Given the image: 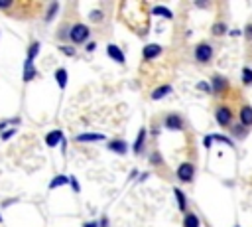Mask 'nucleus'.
Listing matches in <instances>:
<instances>
[{
  "label": "nucleus",
  "instance_id": "1",
  "mask_svg": "<svg viewBox=\"0 0 252 227\" xmlns=\"http://www.w3.org/2000/svg\"><path fill=\"white\" fill-rule=\"evenodd\" d=\"M89 28L85 26V24H75L73 28H71V32H69V38H71V41H75V43H83V41H87V38H89Z\"/></svg>",
  "mask_w": 252,
  "mask_h": 227
},
{
  "label": "nucleus",
  "instance_id": "2",
  "mask_svg": "<svg viewBox=\"0 0 252 227\" xmlns=\"http://www.w3.org/2000/svg\"><path fill=\"white\" fill-rule=\"evenodd\" d=\"M213 57V47L209 43H199L195 47V59L201 61V63H207L209 59Z\"/></svg>",
  "mask_w": 252,
  "mask_h": 227
},
{
  "label": "nucleus",
  "instance_id": "3",
  "mask_svg": "<svg viewBox=\"0 0 252 227\" xmlns=\"http://www.w3.org/2000/svg\"><path fill=\"white\" fill-rule=\"evenodd\" d=\"M193 174H195V166L191 162H183L179 168H177V178L181 182H191L193 180Z\"/></svg>",
  "mask_w": 252,
  "mask_h": 227
},
{
  "label": "nucleus",
  "instance_id": "4",
  "mask_svg": "<svg viewBox=\"0 0 252 227\" xmlns=\"http://www.w3.org/2000/svg\"><path fill=\"white\" fill-rule=\"evenodd\" d=\"M215 116H217L219 124H222V126H228V124H230V120H232V113H230L226 107H219V109H217V113H215Z\"/></svg>",
  "mask_w": 252,
  "mask_h": 227
},
{
  "label": "nucleus",
  "instance_id": "5",
  "mask_svg": "<svg viewBox=\"0 0 252 227\" xmlns=\"http://www.w3.org/2000/svg\"><path fill=\"white\" fill-rule=\"evenodd\" d=\"M106 53H108V55H110V59H114L116 63H126V57H124V53H122V49H120L118 45L110 43V45L106 47Z\"/></svg>",
  "mask_w": 252,
  "mask_h": 227
},
{
  "label": "nucleus",
  "instance_id": "6",
  "mask_svg": "<svg viewBox=\"0 0 252 227\" xmlns=\"http://www.w3.org/2000/svg\"><path fill=\"white\" fill-rule=\"evenodd\" d=\"M165 126L171 128V130H179V128H183V120L177 114H167L165 116Z\"/></svg>",
  "mask_w": 252,
  "mask_h": 227
},
{
  "label": "nucleus",
  "instance_id": "7",
  "mask_svg": "<svg viewBox=\"0 0 252 227\" xmlns=\"http://www.w3.org/2000/svg\"><path fill=\"white\" fill-rule=\"evenodd\" d=\"M159 53H161V45H158V43H150L144 47V59H154Z\"/></svg>",
  "mask_w": 252,
  "mask_h": 227
},
{
  "label": "nucleus",
  "instance_id": "8",
  "mask_svg": "<svg viewBox=\"0 0 252 227\" xmlns=\"http://www.w3.org/2000/svg\"><path fill=\"white\" fill-rule=\"evenodd\" d=\"M61 140H63V132H61V130H51V132L45 136V144L51 146V148L57 146Z\"/></svg>",
  "mask_w": 252,
  "mask_h": 227
},
{
  "label": "nucleus",
  "instance_id": "9",
  "mask_svg": "<svg viewBox=\"0 0 252 227\" xmlns=\"http://www.w3.org/2000/svg\"><path fill=\"white\" fill-rule=\"evenodd\" d=\"M35 67H33V61H30V59H26L24 61V81L28 83V81H32L33 77H35Z\"/></svg>",
  "mask_w": 252,
  "mask_h": 227
},
{
  "label": "nucleus",
  "instance_id": "10",
  "mask_svg": "<svg viewBox=\"0 0 252 227\" xmlns=\"http://www.w3.org/2000/svg\"><path fill=\"white\" fill-rule=\"evenodd\" d=\"M226 87H228V81H226V79H222V77H213V87H211V89H213L215 93H222Z\"/></svg>",
  "mask_w": 252,
  "mask_h": 227
},
{
  "label": "nucleus",
  "instance_id": "11",
  "mask_svg": "<svg viewBox=\"0 0 252 227\" xmlns=\"http://www.w3.org/2000/svg\"><path fill=\"white\" fill-rule=\"evenodd\" d=\"M167 93H171V87H169V85H161V87H158V89L152 93V99H154V101H159V99H163Z\"/></svg>",
  "mask_w": 252,
  "mask_h": 227
},
{
  "label": "nucleus",
  "instance_id": "12",
  "mask_svg": "<svg viewBox=\"0 0 252 227\" xmlns=\"http://www.w3.org/2000/svg\"><path fill=\"white\" fill-rule=\"evenodd\" d=\"M93 140H104V134H91V132H85V134H79V136H77V142H93Z\"/></svg>",
  "mask_w": 252,
  "mask_h": 227
},
{
  "label": "nucleus",
  "instance_id": "13",
  "mask_svg": "<svg viewBox=\"0 0 252 227\" xmlns=\"http://www.w3.org/2000/svg\"><path fill=\"white\" fill-rule=\"evenodd\" d=\"M240 120H242L244 126L252 124V107H242V111H240Z\"/></svg>",
  "mask_w": 252,
  "mask_h": 227
},
{
  "label": "nucleus",
  "instance_id": "14",
  "mask_svg": "<svg viewBox=\"0 0 252 227\" xmlns=\"http://www.w3.org/2000/svg\"><path fill=\"white\" fill-rule=\"evenodd\" d=\"M144 138H146V128H142V130L138 132V138H136V142H134V152H136V154L142 152V148H144Z\"/></svg>",
  "mask_w": 252,
  "mask_h": 227
},
{
  "label": "nucleus",
  "instance_id": "15",
  "mask_svg": "<svg viewBox=\"0 0 252 227\" xmlns=\"http://www.w3.org/2000/svg\"><path fill=\"white\" fill-rule=\"evenodd\" d=\"M199 217L195 213H187L185 219H183V227H199Z\"/></svg>",
  "mask_w": 252,
  "mask_h": 227
},
{
  "label": "nucleus",
  "instance_id": "16",
  "mask_svg": "<svg viewBox=\"0 0 252 227\" xmlns=\"http://www.w3.org/2000/svg\"><path fill=\"white\" fill-rule=\"evenodd\" d=\"M55 79H57V85L61 89H65V85H67V71L65 69H57L55 71Z\"/></svg>",
  "mask_w": 252,
  "mask_h": 227
},
{
  "label": "nucleus",
  "instance_id": "17",
  "mask_svg": "<svg viewBox=\"0 0 252 227\" xmlns=\"http://www.w3.org/2000/svg\"><path fill=\"white\" fill-rule=\"evenodd\" d=\"M108 148H110L112 152H118V154H124V152H126V144H124L122 140H112V142L108 144Z\"/></svg>",
  "mask_w": 252,
  "mask_h": 227
},
{
  "label": "nucleus",
  "instance_id": "18",
  "mask_svg": "<svg viewBox=\"0 0 252 227\" xmlns=\"http://www.w3.org/2000/svg\"><path fill=\"white\" fill-rule=\"evenodd\" d=\"M65 184H69V178H65V176H57V178H53V180L49 182V189H55V188L65 186Z\"/></svg>",
  "mask_w": 252,
  "mask_h": 227
},
{
  "label": "nucleus",
  "instance_id": "19",
  "mask_svg": "<svg viewBox=\"0 0 252 227\" xmlns=\"http://www.w3.org/2000/svg\"><path fill=\"white\" fill-rule=\"evenodd\" d=\"M152 14H159V16H163V18H173V14H171V10H167V8H163V6H154L152 8Z\"/></svg>",
  "mask_w": 252,
  "mask_h": 227
},
{
  "label": "nucleus",
  "instance_id": "20",
  "mask_svg": "<svg viewBox=\"0 0 252 227\" xmlns=\"http://www.w3.org/2000/svg\"><path fill=\"white\" fill-rule=\"evenodd\" d=\"M39 47H41V45H39V41H33V43L30 45V49H28V59H30V61H33V59L37 57Z\"/></svg>",
  "mask_w": 252,
  "mask_h": 227
},
{
  "label": "nucleus",
  "instance_id": "21",
  "mask_svg": "<svg viewBox=\"0 0 252 227\" xmlns=\"http://www.w3.org/2000/svg\"><path fill=\"white\" fill-rule=\"evenodd\" d=\"M173 193H175V199H177V203H179V209H185V207H187V199H185V195L181 193V189H179V188H173Z\"/></svg>",
  "mask_w": 252,
  "mask_h": 227
},
{
  "label": "nucleus",
  "instance_id": "22",
  "mask_svg": "<svg viewBox=\"0 0 252 227\" xmlns=\"http://www.w3.org/2000/svg\"><path fill=\"white\" fill-rule=\"evenodd\" d=\"M242 83L244 85H252V69H248V67L242 69Z\"/></svg>",
  "mask_w": 252,
  "mask_h": 227
},
{
  "label": "nucleus",
  "instance_id": "23",
  "mask_svg": "<svg viewBox=\"0 0 252 227\" xmlns=\"http://www.w3.org/2000/svg\"><path fill=\"white\" fill-rule=\"evenodd\" d=\"M57 8H59L57 2H53V4L49 6V10H47V14H45V22H51V18H53V14L57 12Z\"/></svg>",
  "mask_w": 252,
  "mask_h": 227
},
{
  "label": "nucleus",
  "instance_id": "24",
  "mask_svg": "<svg viewBox=\"0 0 252 227\" xmlns=\"http://www.w3.org/2000/svg\"><path fill=\"white\" fill-rule=\"evenodd\" d=\"M224 32H226V26H224L222 22H219V24L213 26V34H215V36H222Z\"/></svg>",
  "mask_w": 252,
  "mask_h": 227
},
{
  "label": "nucleus",
  "instance_id": "25",
  "mask_svg": "<svg viewBox=\"0 0 252 227\" xmlns=\"http://www.w3.org/2000/svg\"><path fill=\"white\" fill-rule=\"evenodd\" d=\"M150 164H154V166L161 164V156H159V152H152V154H150Z\"/></svg>",
  "mask_w": 252,
  "mask_h": 227
},
{
  "label": "nucleus",
  "instance_id": "26",
  "mask_svg": "<svg viewBox=\"0 0 252 227\" xmlns=\"http://www.w3.org/2000/svg\"><path fill=\"white\" fill-rule=\"evenodd\" d=\"M59 49H61V51H63L65 55H71V57L75 55V47H71V45H61Z\"/></svg>",
  "mask_w": 252,
  "mask_h": 227
},
{
  "label": "nucleus",
  "instance_id": "27",
  "mask_svg": "<svg viewBox=\"0 0 252 227\" xmlns=\"http://www.w3.org/2000/svg\"><path fill=\"white\" fill-rule=\"evenodd\" d=\"M100 18H102V12L100 10H93L91 12V20L93 22H100Z\"/></svg>",
  "mask_w": 252,
  "mask_h": 227
},
{
  "label": "nucleus",
  "instance_id": "28",
  "mask_svg": "<svg viewBox=\"0 0 252 227\" xmlns=\"http://www.w3.org/2000/svg\"><path fill=\"white\" fill-rule=\"evenodd\" d=\"M244 36H246L248 39H252V24H248V26L244 28Z\"/></svg>",
  "mask_w": 252,
  "mask_h": 227
},
{
  "label": "nucleus",
  "instance_id": "29",
  "mask_svg": "<svg viewBox=\"0 0 252 227\" xmlns=\"http://www.w3.org/2000/svg\"><path fill=\"white\" fill-rule=\"evenodd\" d=\"M16 130H2V140H8Z\"/></svg>",
  "mask_w": 252,
  "mask_h": 227
},
{
  "label": "nucleus",
  "instance_id": "30",
  "mask_svg": "<svg viewBox=\"0 0 252 227\" xmlns=\"http://www.w3.org/2000/svg\"><path fill=\"white\" fill-rule=\"evenodd\" d=\"M197 89H201V91H211V87H209L207 83H199V85H197Z\"/></svg>",
  "mask_w": 252,
  "mask_h": 227
},
{
  "label": "nucleus",
  "instance_id": "31",
  "mask_svg": "<svg viewBox=\"0 0 252 227\" xmlns=\"http://www.w3.org/2000/svg\"><path fill=\"white\" fill-rule=\"evenodd\" d=\"M10 6H12L10 0H0V8H10Z\"/></svg>",
  "mask_w": 252,
  "mask_h": 227
},
{
  "label": "nucleus",
  "instance_id": "32",
  "mask_svg": "<svg viewBox=\"0 0 252 227\" xmlns=\"http://www.w3.org/2000/svg\"><path fill=\"white\" fill-rule=\"evenodd\" d=\"M69 182H71V186H73V189H75V191H79V184H77V180H75V178H71Z\"/></svg>",
  "mask_w": 252,
  "mask_h": 227
},
{
  "label": "nucleus",
  "instance_id": "33",
  "mask_svg": "<svg viewBox=\"0 0 252 227\" xmlns=\"http://www.w3.org/2000/svg\"><path fill=\"white\" fill-rule=\"evenodd\" d=\"M83 227H98V225L93 223V221H87V223H83Z\"/></svg>",
  "mask_w": 252,
  "mask_h": 227
},
{
  "label": "nucleus",
  "instance_id": "34",
  "mask_svg": "<svg viewBox=\"0 0 252 227\" xmlns=\"http://www.w3.org/2000/svg\"><path fill=\"white\" fill-rule=\"evenodd\" d=\"M0 221H2V217H0Z\"/></svg>",
  "mask_w": 252,
  "mask_h": 227
}]
</instances>
